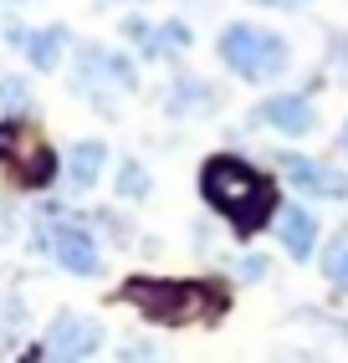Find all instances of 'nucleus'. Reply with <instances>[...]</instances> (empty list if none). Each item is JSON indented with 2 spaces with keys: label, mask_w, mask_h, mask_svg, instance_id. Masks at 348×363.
Returning <instances> with one entry per match:
<instances>
[{
  "label": "nucleus",
  "mask_w": 348,
  "mask_h": 363,
  "mask_svg": "<svg viewBox=\"0 0 348 363\" xmlns=\"http://www.w3.org/2000/svg\"><path fill=\"white\" fill-rule=\"evenodd\" d=\"M200 195H205L210 210L226 215L241 235L261 230L271 220V210H277V189H271V179L261 174V169H251L246 159H236V154L205 159V169H200Z\"/></svg>",
  "instance_id": "nucleus-1"
},
{
  "label": "nucleus",
  "mask_w": 348,
  "mask_h": 363,
  "mask_svg": "<svg viewBox=\"0 0 348 363\" xmlns=\"http://www.w3.org/2000/svg\"><path fill=\"white\" fill-rule=\"evenodd\" d=\"M123 297H129L143 318L154 323H190L195 312H215V292L195 281H164V277H134L123 281Z\"/></svg>",
  "instance_id": "nucleus-2"
},
{
  "label": "nucleus",
  "mask_w": 348,
  "mask_h": 363,
  "mask_svg": "<svg viewBox=\"0 0 348 363\" xmlns=\"http://www.w3.org/2000/svg\"><path fill=\"white\" fill-rule=\"evenodd\" d=\"M220 62L246 82H266V77H282L292 67V52H287L282 36H271L261 26H231L220 36Z\"/></svg>",
  "instance_id": "nucleus-3"
},
{
  "label": "nucleus",
  "mask_w": 348,
  "mask_h": 363,
  "mask_svg": "<svg viewBox=\"0 0 348 363\" xmlns=\"http://www.w3.org/2000/svg\"><path fill=\"white\" fill-rule=\"evenodd\" d=\"M103 348V323L87 312H57V323L46 328V353L52 363H87Z\"/></svg>",
  "instance_id": "nucleus-4"
},
{
  "label": "nucleus",
  "mask_w": 348,
  "mask_h": 363,
  "mask_svg": "<svg viewBox=\"0 0 348 363\" xmlns=\"http://www.w3.org/2000/svg\"><path fill=\"white\" fill-rule=\"evenodd\" d=\"M41 246L52 251V261L72 277H97V240L92 230H82L77 220H57L52 230L41 235Z\"/></svg>",
  "instance_id": "nucleus-5"
},
{
  "label": "nucleus",
  "mask_w": 348,
  "mask_h": 363,
  "mask_svg": "<svg viewBox=\"0 0 348 363\" xmlns=\"http://www.w3.org/2000/svg\"><path fill=\"white\" fill-rule=\"evenodd\" d=\"M282 174L303 189V195H322V200H343L348 195V174L322 159H297V154H282Z\"/></svg>",
  "instance_id": "nucleus-6"
},
{
  "label": "nucleus",
  "mask_w": 348,
  "mask_h": 363,
  "mask_svg": "<svg viewBox=\"0 0 348 363\" xmlns=\"http://www.w3.org/2000/svg\"><path fill=\"white\" fill-rule=\"evenodd\" d=\"M256 118L266 128H277V133H312L317 128V108L303 98V92H282V98H266L261 108H256Z\"/></svg>",
  "instance_id": "nucleus-7"
},
{
  "label": "nucleus",
  "mask_w": 348,
  "mask_h": 363,
  "mask_svg": "<svg viewBox=\"0 0 348 363\" xmlns=\"http://www.w3.org/2000/svg\"><path fill=\"white\" fill-rule=\"evenodd\" d=\"M277 235H282L287 256L308 261V256L317 251V215H312V210H303V205H287V210L277 215Z\"/></svg>",
  "instance_id": "nucleus-8"
},
{
  "label": "nucleus",
  "mask_w": 348,
  "mask_h": 363,
  "mask_svg": "<svg viewBox=\"0 0 348 363\" xmlns=\"http://www.w3.org/2000/svg\"><path fill=\"white\" fill-rule=\"evenodd\" d=\"M164 108H169L174 118H195V113L215 108V87L200 82V77H174L169 92H164Z\"/></svg>",
  "instance_id": "nucleus-9"
},
{
  "label": "nucleus",
  "mask_w": 348,
  "mask_h": 363,
  "mask_svg": "<svg viewBox=\"0 0 348 363\" xmlns=\"http://www.w3.org/2000/svg\"><path fill=\"white\" fill-rule=\"evenodd\" d=\"M108 169V143H72V154H67V174H72V184H82V189H92L97 184V174Z\"/></svg>",
  "instance_id": "nucleus-10"
},
{
  "label": "nucleus",
  "mask_w": 348,
  "mask_h": 363,
  "mask_svg": "<svg viewBox=\"0 0 348 363\" xmlns=\"http://www.w3.org/2000/svg\"><path fill=\"white\" fill-rule=\"evenodd\" d=\"M67 46H72V31H67V26H46V31L31 36L26 57H31V67H41V72H57L62 57H67Z\"/></svg>",
  "instance_id": "nucleus-11"
},
{
  "label": "nucleus",
  "mask_w": 348,
  "mask_h": 363,
  "mask_svg": "<svg viewBox=\"0 0 348 363\" xmlns=\"http://www.w3.org/2000/svg\"><path fill=\"white\" fill-rule=\"evenodd\" d=\"M322 277H328L333 286H343V292H348V230H338V235H333L328 256H322Z\"/></svg>",
  "instance_id": "nucleus-12"
},
{
  "label": "nucleus",
  "mask_w": 348,
  "mask_h": 363,
  "mask_svg": "<svg viewBox=\"0 0 348 363\" xmlns=\"http://www.w3.org/2000/svg\"><path fill=\"white\" fill-rule=\"evenodd\" d=\"M118 195L123 200H148V169L138 159H129V164L118 169Z\"/></svg>",
  "instance_id": "nucleus-13"
},
{
  "label": "nucleus",
  "mask_w": 348,
  "mask_h": 363,
  "mask_svg": "<svg viewBox=\"0 0 348 363\" xmlns=\"http://www.w3.org/2000/svg\"><path fill=\"white\" fill-rule=\"evenodd\" d=\"M118 358H123V363H169V353H164L159 343H148V337H134V343H123Z\"/></svg>",
  "instance_id": "nucleus-14"
},
{
  "label": "nucleus",
  "mask_w": 348,
  "mask_h": 363,
  "mask_svg": "<svg viewBox=\"0 0 348 363\" xmlns=\"http://www.w3.org/2000/svg\"><path fill=\"white\" fill-rule=\"evenodd\" d=\"M123 36H129V41H138V46H143L148 57L159 52V31L148 26V21H138V16H134V21H123Z\"/></svg>",
  "instance_id": "nucleus-15"
},
{
  "label": "nucleus",
  "mask_w": 348,
  "mask_h": 363,
  "mask_svg": "<svg viewBox=\"0 0 348 363\" xmlns=\"http://www.w3.org/2000/svg\"><path fill=\"white\" fill-rule=\"evenodd\" d=\"M190 46V26H180V21H169V26H159V52H185ZM154 52V57H159Z\"/></svg>",
  "instance_id": "nucleus-16"
},
{
  "label": "nucleus",
  "mask_w": 348,
  "mask_h": 363,
  "mask_svg": "<svg viewBox=\"0 0 348 363\" xmlns=\"http://www.w3.org/2000/svg\"><path fill=\"white\" fill-rule=\"evenodd\" d=\"M0 103H6V108H16V113H21V108H26V103H31V87H26V82H21V77H6V82H0Z\"/></svg>",
  "instance_id": "nucleus-17"
},
{
  "label": "nucleus",
  "mask_w": 348,
  "mask_h": 363,
  "mask_svg": "<svg viewBox=\"0 0 348 363\" xmlns=\"http://www.w3.org/2000/svg\"><path fill=\"white\" fill-rule=\"evenodd\" d=\"M236 272H241L246 281H261V277L271 272V261H266V256H241V261H236Z\"/></svg>",
  "instance_id": "nucleus-18"
},
{
  "label": "nucleus",
  "mask_w": 348,
  "mask_h": 363,
  "mask_svg": "<svg viewBox=\"0 0 348 363\" xmlns=\"http://www.w3.org/2000/svg\"><path fill=\"white\" fill-rule=\"evenodd\" d=\"M31 36H36V31H26L21 21H11V26H6V41L16 46V52H26V46H31Z\"/></svg>",
  "instance_id": "nucleus-19"
},
{
  "label": "nucleus",
  "mask_w": 348,
  "mask_h": 363,
  "mask_svg": "<svg viewBox=\"0 0 348 363\" xmlns=\"http://www.w3.org/2000/svg\"><path fill=\"white\" fill-rule=\"evenodd\" d=\"M21 133H16V123H0V159H11L16 149H11V143H16Z\"/></svg>",
  "instance_id": "nucleus-20"
},
{
  "label": "nucleus",
  "mask_w": 348,
  "mask_h": 363,
  "mask_svg": "<svg viewBox=\"0 0 348 363\" xmlns=\"http://www.w3.org/2000/svg\"><path fill=\"white\" fill-rule=\"evenodd\" d=\"M261 6H303V0H261Z\"/></svg>",
  "instance_id": "nucleus-21"
},
{
  "label": "nucleus",
  "mask_w": 348,
  "mask_h": 363,
  "mask_svg": "<svg viewBox=\"0 0 348 363\" xmlns=\"http://www.w3.org/2000/svg\"><path fill=\"white\" fill-rule=\"evenodd\" d=\"M343 149H348V123H343Z\"/></svg>",
  "instance_id": "nucleus-22"
},
{
  "label": "nucleus",
  "mask_w": 348,
  "mask_h": 363,
  "mask_svg": "<svg viewBox=\"0 0 348 363\" xmlns=\"http://www.w3.org/2000/svg\"><path fill=\"white\" fill-rule=\"evenodd\" d=\"M97 6H118V0H97Z\"/></svg>",
  "instance_id": "nucleus-23"
},
{
  "label": "nucleus",
  "mask_w": 348,
  "mask_h": 363,
  "mask_svg": "<svg viewBox=\"0 0 348 363\" xmlns=\"http://www.w3.org/2000/svg\"><path fill=\"white\" fill-rule=\"evenodd\" d=\"M0 6H6V0H0Z\"/></svg>",
  "instance_id": "nucleus-24"
}]
</instances>
